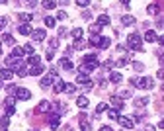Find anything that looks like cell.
Listing matches in <instances>:
<instances>
[{"label":"cell","mask_w":164,"mask_h":131,"mask_svg":"<svg viewBox=\"0 0 164 131\" xmlns=\"http://www.w3.org/2000/svg\"><path fill=\"white\" fill-rule=\"evenodd\" d=\"M0 53H2V49H0Z\"/></svg>","instance_id":"11a10c76"},{"label":"cell","mask_w":164,"mask_h":131,"mask_svg":"<svg viewBox=\"0 0 164 131\" xmlns=\"http://www.w3.org/2000/svg\"><path fill=\"white\" fill-rule=\"evenodd\" d=\"M109 80L113 82V84H119V82L123 80V76L119 75V72H111V75H109Z\"/></svg>","instance_id":"e0dca14e"},{"label":"cell","mask_w":164,"mask_h":131,"mask_svg":"<svg viewBox=\"0 0 164 131\" xmlns=\"http://www.w3.org/2000/svg\"><path fill=\"white\" fill-rule=\"evenodd\" d=\"M111 106H113V110H121L123 108V102L119 96H111Z\"/></svg>","instance_id":"7c38bea8"},{"label":"cell","mask_w":164,"mask_h":131,"mask_svg":"<svg viewBox=\"0 0 164 131\" xmlns=\"http://www.w3.org/2000/svg\"><path fill=\"white\" fill-rule=\"evenodd\" d=\"M82 131H90V125H88V123H82Z\"/></svg>","instance_id":"7dc6e473"},{"label":"cell","mask_w":164,"mask_h":131,"mask_svg":"<svg viewBox=\"0 0 164 131\" xmlns=\"http://www.w3.org/2000/svg\"><path fill=\"white\" fill-rule=\"evenodd\" d=\"M0 2H2V4H6V2H8V0H0Z\"/></svg>","instance_id":"816d5d0a"},{"label":"cell","mask_w":164,"mask_h":131,"mask_svg":"<svg viewBox=\"0 0 164 131\" xmlns=\"http://www.w3.org/2000/svg\"><path fill=\"white\" fill-rule=\"evenodd\" d=\"M117 123L121 127H125V129H131L133 127V119H129V118H121V115H117Z\"/></svg>","instance_id":"8992f818"},{"label":"cell","mask_w":164,"mask_h":131,"mask_svg":"<svg viewBox=\"0 0 164 131\" xmlns=\"http://www.w3.org/2000/svg\"><path fill=\"white\" fill-rule=\"evenodd\" d=\"M78 84H84V86H90V78H88V75H84V72H80L78 78H76Z\"/></svg>","instance_id":"4fadbf2b"},{"label":"cell","mask_w":164,"mask_h":131,"mask_svg":"<svg viewBox=\"0 0 164 131\" xmlns=\"http://www.w3.org/2000/svg\"><path fill=\"white\" fill-rule=\"evenodd\" d=\"M106 108H108V106H106V104H104V102H100V104H98V106H96V115H98V118H100V114H102L104 110H106Z\"/></svg>","instance_id":"f546056e"},{"label":"cell","mask_w":164,"mask_h":131,"mask_svg":"<svg viewBox=\"0 0 164 131\" xmlns=\"http://www.w3.org/2000/svg\"><path fill=\"white\" fill-rule=\"evenodd\" d=\"M57 80H59V75H57L55 70H51L47 76H43V78H41V86H43V88H47V86H51V84L57 82Z\"/></svg>","instance_id":"7a4b0ae2"},{"label":"cell","mask_w":164,"mask_h":131,"mask_svg":"<svg viewBox=\"0 0 164 131\" xmlns=\"http://www.w3.org/2000/svg\"><path fill=\"white\" fill-rule=\"evenodd\" d=\"M2 41L8 43V45H14V37H12L10 33H4V35H2Z\"/></svg>","instance_id":"83f0119b"},{"label":"cell","mask_w":164,"mask_h":131,"mask_svg":"<svg viewBox=\"0 0 164 131\" xmlns=\"http://www.w3.org/2000/svg\"><path fill=\"white\" fill-rule=\"evenodd\" d=\"M57 47H59V39H57V37H53V39H49V49H53V51H55Z\"/></svg>","instance_id":"1f68e13d"},{"label":"cell","mask_w":164,"mask_h":131,"mask_svg":"<svg viewBox=\"0 0 164 131\" xmlns=\"http://www.w3.org/2000/svg\"><path fill=\"white\" fill-rule=\"evenodd\" d=\"M90 33H92V35H96V33H102V26H98V24L90 26Z\"/></svg>","instance_id":"f1b7e54d"},{"label":"cell","mask_w":164,"mask_h":131,"mask_svg":"<svg viewBox=\"0 0 164 131\" xmlns=\"http://www.w3.org/2000/svg\"><path fill=\"white\" fill-rule=\"evenodd\" d=\"M66 94H72L74 90H76V86H74V84H65V88H63Z\"/></svg>","instance_id":"836d02e7"},{"label":"cell","mask_w":164,"mask_h":131,"mask_svg":"<svg viewBox=\"0 0 164 131\" xmlns=\"http://www.w3.org/2000/svg\"><path fill=\"white\" fill-rule=\"evenodd\" d=\"M31 37L33 41H43L45 39V30H31Z\"/></svg>","instance_id":"52a82bcc"},{"label":"cell","mask_w":164,"mask_h":131,"mask_svg":"<svg viewBox=\"0 0 164 131\" xmlns=\"http://www.w3.org/2000/svg\"><path fill=\"white\" fill-rule=\"evenodd\" d=\"M55 84V94H59V92H63V88H65V82L61 80V78H59L57 82H53Z\"/></svg>","instance_id":"cb8c5ba5"},{"label":"cell","mask_w":164,"mask_h":131,"mask_svg":"<svg viewBox=\"0 0 164 131\" xmlns=\"http://www.w3.org/2000/svg\"><path fill=\"white\" fill-rule=\"evenodd\" d=\"M158 39V35H156V32H152V30H148L147 33H145V41H148V43H152V41H156Z\"/></svg>","instance_id":"9a60e30c"},{"label":"cell","mask_w":164,"mask_h":131,"mask_svg":"<svg viewBox=\"0 0 164 131\" xmlns=\"http://www.w3.org/2000/svg\"><path fill=\"white\" fill-rule=\"evenodd\" d=\"M119 2H121L123 6H127V4H129V0H119Z\"/></svg>","instance_id":"f907efd6"},{"label":"cell","mask_w":164,"mask_h":131,"mask_svg":"<svg viewBox=\"0 0 164 131\" xmlns=\"http://www.w3.org/2000/svg\"><path fill=\"white\" fill-rule=\"evenodd\" d=\"M115 67H127V59H125V57H121V59L115 63Z\"/></svg>","instance_id":"74e56055"},{"label":"cell","mask_w":164,"mask_h":131,"mask_svg":"<svg viewBox=\"0 0 164 131\" xmlns=\"http://www.w3.org/2000/svg\"><path fill=\"white\" fill-rule=\"evenodd\" d=\"M57 18H59V20H66V12H59Z\"/></svg>","instance_id":"ee69618b"},{"label":"cell","mask_w":164,"mask_h":131,"mask_svg":"<svg viewBox=\"0 0 164 131\" xmlns=\"http://www.w3.org/2000/svg\"><path fill=\"white\" fill-rule=\"evenodd\" d=\"M18 32H20L22 35H29V33H31V26H29V24H20Z\"/></svg>","instance_id":"5bb4252c"},{"label":"cell","mask_w":164,"mask_h":131,"mask_svg":"<svg viewBox=\"0 0 164 131\" xmlns=\"http://www.w3.org/2000/svg\"><path fill=\"white\" fill-rule=\"evenodd\" d=\"M22 51H24L26 55H31L33 53V45H31V43H26V45L22 47Z\"/></svg>","instance_id":"484cf974"},{"label":"cell","mask_w":164,"mask_h":131,"mask_svg":"<svg viewBox=\"0 0 164 131\" xmlns=\"http://www.w3.org/2000/svg\"><path fill=\"white\" fill-rule=\"evenodd\" d=\"M76 4L80 6V8H86V6L90 4V0H76Z\"/></svg>","instance_id":"ab89813d"},{"label":"cell","mask_w":164,"mask_h":131,"mask_svg":"<svg viewBox=\"0 0 164 131\" xmlns=\"http://www.w3.org/2000/svg\"><path fill=\"white\" fill-rule=\"evenodd\" d=\"M59 35H61V37H65V35H66V30H65V27H61V30H59Z\"/></svg>","instance_id":"bcb514c9"},{"label":"cell","mask_w":164,"mask_h":131,"mask_svg":"<svg viewBox=\"0 0 164 131\" xmlns=\"http://www.w3.org/2000/svg\"><path fill=\"white\" fill-rule=\"evenodd\" d=\"M6 27V18H0V32Z\"/></svg>","instance_id":"7bdbcfd3"},{"label":"cell","mask_w":164,"mask_h":131,"mask_svg":"<svg viewBox=\"0 0 164 131\" xmlns=\"http://www.w3.org/2000/svg\"><path fill=\"white\" fill-rule=\"evenodd\" d=\"M39 63H41V57H39V55H35V53H31V55H29L27 65H31V67H33V65H39Z\"/></svg>","instance_id":"2e32d148"},{"label":"cell","mask_w":164,"mask_h":131,"mask_svg":"<svg viewBox=\"0 0 164 131\" xmlns=\"http://www.w3.org/2000/svg\"><path fill=\"white\" fill-rule=\"evenodd\" d=\"M29 20H31V14H20V22H24V24H27Z\"/></svg>","instance_id":"e575fe53"},{"label":"cell","mask_w":164,"mask_h":131,"mask_svg":"<svg viewBox=\"0 0 164 131\" xmlns=\"http://www.w3.org/2000/svg\"><path fill=\"white\" fill-rule=\"evenodd\" d=\"M156 76H158V78H164V70H162V69H160V70H158V72H156Z\"/></svg>","instance_id":"c3c4849f"},{"label":"cell","mask_w":164,"mask_h":131,"mask_svg":"<svg viewBox=\"0 0 164 131\" xmlns=\"http://www.w3.org/2000/svg\"><path fill=\"white\" fill-rule=\"evenodd\" d=\"M43 70H45V67H43V65H33V67H31V70H29V75L39 76V75H43Z\"/></svg>","instance_id":"9c48e42d"},{"label":"cell","mask_w":164,"mask_h":131,"mask_svg":"<svg viewBox=\"0 0 164 131\" xmlns=\"http://www.w3.org/2000/svg\"><path fill=\"white\" fill-rule=\"evenodd\" d=\"M119 98H121V100L131 98V92H129V90H121V92H119Z\"/></svg>","instance_id":"8d00e7d4"},{"label":"cell","mask_w":164,"mask_h":131,"mask_svg":"<svg viewBox=\"0 0 164 131\" xmlns=\"http://www.w3.org/2000/svg\"><path fill=\"white\" fill-rule=\"evenodd\" d=\"M45 26H47V27H55V26H57V20H55L53 16H45Z\"/></svg>","instance_id":"ffe728a7"},{"label":"cell","mask_w":164,"mask_h":131,"mask_svg":"<svg viewBox=\"0 0 164 131\" xmlns=\"http://www.w3.org/2000/svg\"><path fill=\"white\" fill-rule=\"evenodd\" d=\"M108 24H109V16H106V14L98 16V26H108Z\"/></svg>","instance_id":"d6986e66"},{"label":"cell","mask_w":164,"mask_h":131,"mask_svg":"<svg viewBox=\"0 0 164 131\" xmlns=\"http://www.w3.org/2000/svg\"><path fill=\"white\" fill-rule=\"evenodd\" d=\"M147 102H148V98H139V100H137V106H145Z\"/></svg>","instance_id":"b9f144b4"},{"label":"cell","mask_w":164,"mask_h":131,"mask_svg":"<svg viewBox=\"0 0 164 131\" xmlns=\"http://www.w3.org/2000/svg\"><path fill=\"white\" fill-rule=\"evenodd\" d=\"M14 78V72L10 69H0V80L2 82H10Z\"/></svg>","instance_id":"277c9868"},{"label":"cell","mask_w":164,"mask_h":131,"mask_svg":"<svg viewBox=\"0 0 164 131\" xmlns=\"http://www.w3.org/2000/svg\"><path fill=\"white\" fill-rule=\"evenodd\" d=\"M121 22H123V26H131L133 22H135V18H133L131 14H127V16H123V20H121Z\"/></svg>","instance_id":"d4e9b609"},{"label":"cell","mask_w":164,"mask_h":131,"mask_svg":"<svg viewBox=\"0 0 164 131\" xmlns=\"http://www.w3.org/2000/svg\"><path fill=\"white\" fill-rule=\"evenodd\" d=\"M29 131H37V129H29Z\"/></svg>","instance_id":"db71d44e"},{"label":"cell","mask_w":164,"mask_h":131,"mask_svg":"<svg viewBox=\"0 0 164 131\" xmlns=\"http://www.w3.org/2000/svg\"><path fill=\"white\" fill-rule=\"evenodd\" d=\"M100 131H113V127H109V125H102Z\"/></svg>","instance_id":"f6af8a7d"},{"label":"cell","mask_w":164,"mask_h":131,"mask_svg":"<svg viewBox=\"0 0 164 131\" xmlns=\"http://www.w3.org/2000/svg\"><path fill=\"white\" fill-rule=\"evenodd\" d=\"M100 33H96V35H92V39H90V43H92V45H100Z\"/></svg>","instance_id":"d590c367"},{"label":"cell","mask_w":164,"mask_h":131,"mask_svg":"<svg viewBox=\"0 0 164 131\" xmlns=\"http://www.w3.org/2000/svg\"><path fill=\"white\" fill-rule=\"evenodd\" d=\"M109 43H111V41H109L108 37H102V39H100V47H102V49H108Z\"/></svg>","instance_id":"4dcf8cb0"},{"label":"cell","mask_w":164,"mask_h":131,"mask_svg":"<svg viewBox=\"0 0 164 131\" xmlns=\"http://www.w3.org/2000/svg\"><path fill=\"white\" fill-rule=\"evenodd\" d=\"M4 112H6V115H8V118H10V115H14V114H16V108H14V104H6Z\"/></svg>","instance_id":"7402d4cb"},{"label":"cell","mask_w":164,"mask_h":131,"mask_svg":"<svg viewBox=\"0 0 164 131\" xmlns=\"http://www.w3.org/2000/svg\"><path fill=\"white\" fill-rule=\"evenodd\" d=\"M49 110H51V104H49V102H47V100H43V102H41V104H39V106H37V110H35V112H39V114H47Z\"/></svg>","instance_id":"ba28073f"},{"label":"cell","mask_w":164,"mask_h":131,"mask_svg":"<svg viewBox=\"0 0 164 131\" xmlns=\"http://www.w3.org/2000/svg\"><path fill=\"white\" fill-rule=\"evenodd\" d=\"M76 104H78V108H88V98L86 96H78Z\"/></svg>","instance_id":"44dd1931"},{"label":"cell","mask_w":164,"mask_h":131,"mask_svg":"<svg viewBox=\"0 0 164 131\" xmlns=\"http://www.w3.org/2000/svg\"><path fill=\"white\" fill-rule=\"evenodd\" d=\"M70 0H59V4H69Z\"/></svg>","instance_id":"681fc988"},{"label":"cell","mask_w":164,"mask_h":131,"mask_svg":"<svg viewBox=\"0 0 164 131\" xmlns=\"http://www.w3.org/2000/svg\"><path fill=\"white\" fill-rule=\"evenodd\" d=\"M133 69H135L137 72H141V70H143V69H145V65H143V63H141V61H135V63H133Z\"/></svg>","instance_id":"d6a6232c"},{"label":"cell","mask_w":164,"mask_h":131,"mask_svg":"<svg viewBox=\"0 0 164 131\" xmlns=\"http://www.w3.org/2000/svg\"><path fill=\"white\" fill-rule=\"evenodd\" d=\"M82 47H86V41H82V39H76V45H74L72 49H82Z\"/></svg>","instance_id":"f35d334b"},{"label":"cell","mask_w":164,"mask_h":131,"mask_svg":"<svg viewBox=\"0 0 164 131\" xmlns=\"http://www.w3.org/2000/svg\"><path fill=\"white\" fill-rule=\"evenodd\" d=\"M8 125H10V118H8V115L0 118V129H2V131H6V129H8Z\"/></svg>","instance_id":"ac0fdd59"},{"label":"cell","mask_w":164,"mask_h":131,"mask_svg":"<svg viewBox=\"0 0 164 131\" xmlns=\"http://www.w3.org/2000/svg\"><path fill=\"white\" fill-rule=\"evenodd\" d=\"M82 33H84V32H82L80 27H74V30H72V37L74 39H82Z\"/></svg>","instance_id":"4316f807"},{"label":"cell","mask_w":164,"mask_h":131,"mask_svg":"<svg viewBox=\"0 0 164 131\" xmlns=\"http://www.w3.org/2000/svg\"><path fill=\"white\" fill-rule=\"evenodd\" d=\"M160 12V4H148V8H147V14H151V16H156V14Z\"/></svg>","instance_id":"8fae6325"},{"label":"cell","mask_w":164,"mask_h":131,"mask_svg":"<svg viewBox=\"0 0 164 131\" xmlns=\"http://www.w3.org/2000/svg\"><path fill=\"white\" fill-rule=\"evenodd\" d=\"M2 84H4V82H2V80H0V88H2Z\"/></svg>","instance_id":"f5cc1de1"},{"label":"cell","mask_w":164,"mask_h":131,"mask_svg":"<svg viewBox=\"0 0 164 131\" xmlns=\"http://www.w3.org/2000/svg\"><path fill=\"white\" fill-rule=\"evenodd\" d=\"M133 86H137V88H141V90H147V88H152V78H148V76H141V78H131L129 80Z\"/></svg>","instance_id":"6da1fadb"},{"label":"cell","mask_w":164,"mask_h":131,"mask_svg":"<svg viewBox=\"0 0 164 131\" xmlns=\"http://www.w3.org/2000/svg\"><path fill=\"white\" fill-rule=\"evenodd\" d=\"M57 6V2L55 0H43V8H47V10H53Z\"/></svg>","instance_id":"603a6c76"},{"label":"cell","mask_w":164,"mask_h":131,"mask_svg":"<svg viewBox=\"0 0 164 131\" xmlns=\"http://www.w3.org/2000/svg\"><path fill=\"white\" fill-rule=\"evenodd\" d=\"M108 115H109V119H117V115H119V114H117L115 110H109V112H108Z\"/></svg>","instance_id":"60d3db41"},{"label":"cell","mask_w":164,"mask_h":131,"mask_svg":"<svg viewBox=\"0 0 164 131\" xmlns=\"http://www.w3.org/2000/svg\"><path fill=\"white\" fill-rule=\"evenodd\" d=\"M16 98L18 100H29L31 98V92L27 88H16Z\"/></svg>","instance_id":"5b68a950"},{"label":"cell","mask_w":164,"mask_h":131,"mask_svg":"<svg viewBox=\"0 0 164 131\" xmlns=\"http://www.w3.org/2000/svg\"><path fill=\"white\" fill-rule=\"evenodd\" d=\"M59 65H61V67H63L65 70H72V69H74L72 61H70V59H66V57H65V59H61V61H59Z\"/></svg>","instance_id":"30bf717a"},{"label":"cell","mask_w":164,"mask_h":131,"mask_svg":"<svg viewBox=\"0 0 164 131\" xmlns=\"http://www.w3.org/2000/svg\"><path fill=\"white\" fill-rule=\"evenodd\" d=\"M127 43H129V47L131 49H135V51H143V45H141V37L137 33H131L129 35V39H127Z\"/></svg>","instance_id":"3957f363"}]
</instances>
